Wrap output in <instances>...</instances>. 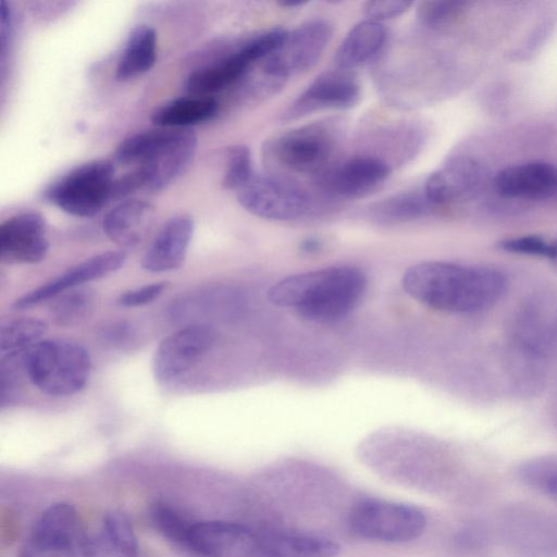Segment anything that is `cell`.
I'll return each instance as SVG.
<instances>
[{"label":"cell","instance_id":"d6986e66","mask_svg":"<svg viewBox=\"0 0 557 557\" xmlns=\"http://www.w3.org/2000/svg\"><path fill=\"white\" fill-rule=\"evenodd\" d=\"M492 185L499 196L506 198L549 199L557 195V166L544 161L512 164L499 170Z\"/></svg>","mask_w":557,"mask_h":557},{"label":"cell","instance_id":"f546056e","mask_svg":"<svg viewBox=\"0 0 557 557\" xmlns=\"http://www.w3.org/2000/svg\"><path fill=\"white\" fill-rule=\"evenodd\" d=\"M518 475L525 485L557 503V454L524 460Z\"/></svg>","mask_w":557,"mask_h":557},{"label":"cell","instance_id":"52a82bcc","mask_svg":"<svg viewBox=\"0 0 557 557\" xmlns=\"http://www.w3.org/2000/svg\"><path fill=\"white\" fill-rule=\"evenodd\" d=\"M354 534L382 543H404L419 537L426 518L419 508L405 503L366 499L351 509L348 519Z\"/></svg>","mask_w":557,"mask_h":557},{"label":"cell","instance_id":"4fadbf2b","mask_svg":"<svg viewBox=\"0 0 557 557\" xmlns=\"http://www.w3.org/2000/svg\"><path fill=\"white\" fill-rule=\"evenodd\" d=\"M360 85L351 71H326L317 76L289 104L283 119L290 121L324 110H346L358 103Z\"/></svg>","mask_w":557,"mask_h":557},{"label":"cell","instance_id":"603a6c76","mask_svg":"<svg viewBox=\"0 0 557 557\" xmlns=\"http://www.w3.org/2000/svg\"><path fill=\"white\" fill-rule=\"evenodd\" d=\"M138 544L129 520L121 512L107 513L100 527L86 533L84 557H137Z\"/></svg>","mask_w":557,"mask_h":557},{"label":"cell","instance_id":"74e56055","mask_svg":"<svg viewBox=\"0 0 557 557\" xmlns=\"http://www.w3.org/2000/svg\"><path fill=\"white\" fill-rule=\"evenodd\" d=\"M319 246L320 243L315 238H308L302 243V249L307 251L315 250Z\"/></svg>","mask_w":557,"mask_h":557},{"label":"cell","instance_id":"9a60e30c","mask_svg":"<svg viewBox=\"0 0 557 557\" xmlns=\"http://www.w3.org/2000/svg\"><path fill=\"white\" fill-rule=\"evenodd\" d=\"M485 183L483 165L473 158L456 156L428 177L423 190L434 206H442L473 199Z\"/></svg>","mask_w":557,"mask_h":557},{"label":"cell","instance_id":"3957f363","mask_svg":"<svg viewBox=\"0 0 557 557\" xmlns=\"http://www.w3.org/2000/svg\"><path fill=\"white\" fill-rule=\"evenodd\" d=\"M197 136L188 128H153L126 137L114 159L133 170L139 190L158 191L168 187L191 163Z\"/></svg>","mask_w":557,"mask_h":557},{"label":"cell","instance_id":"ba28073f","mask_svg":"<svg viewBox=\"0 0 557 557\" xmlns=\"http://www.w3.org/2000/svg\"><path fill=\"white\" fill-rule=\"evenodd\" d=\"M285 35L286 29L275 27L251 37L212 65L191 72L186 79V90L191 96L211 97L234 85L245 78L256 63L274 51Z\"/></svg>","mask_w":557,"mask_h":557},{"label":"cell","instance_id":"8fae6325","mask_svg":"<svg viewBox=\"0 0 557 557\" xmlns=\"http://www.w3.org/2000/svg\"><path fill=\"white\" fill-rule=\"evenodd\" d=\"M85 535L75 508L54 504L41 513L18 557H77Z\"/></svg>","mask_w":557,"mask_h":557},{"label":"cell","instance_id":"8992f818","mask_svg":"<svg viewBox=\"0 0 557 557\" xmlns=\"http://www.w3.org/2000/svg\"><path fill=\"white\" fill-rule=\"evenodd\" d=\"M114 181V165L110 160H92L50 184L44 197L71 215L92 216L112 200Z\"/></svg>","mask_w":557,"mask_h":557},{"label":"cell","instance_id":"6da1fadb","mask_svg":"<svg viewBox=\"0 0 557 557\" xmlns=\"http://www.w3.org/2000/svg\"><path fill=\"white\" fill-rule=\"evenodd\" d=\"M404 290L435 310L472 313L494 306L507 288L503 272L488 267L424 261L403 275Z\"/></svg>","mask_w":557,"mask_h":557},{"label":"cell","instance_id":"d6a6232c","mask_svg":"<svg viewBox=\"0 0 557 557\" xmlns=\"http://www.w3.org/2000/svg\"><path fill=\"white\" fill-rule=\"evenodd\" d=\"M225 169L222 176V185L236 191L243 187L252 176V163L250 151L246 146L235 145L225 150Z\"/></svg>","mask_w":557,"mask_h":557},{"label":"cell","instance_id":"9c48e42d","mask_svg":"<svg viewBox=\"0 0 557 557\" xmlns=\"http://www.w3.org/2000/svg\"><path fill=\"white\" fill-rule=\"evenodd\" d=\"M236 193L246 211L264 220L293 221L315 210L310 195L285 176L253 174Z\"/></svg>","mask_w":557,"mask_h":557},{"label":"cell","instance_id":"ffe728a7","mask_svg":"<svg viewBox=\"0 0 557 557\" xmlns=\"http://www.w3.org/2000/svg\"><path fill=\"white\" fill-rule=\"evenodd\" d=\"M194 220L187 214L170 218L160 227L147 248L141 267L151 273L178 269L184 263L193 238Z\"/></svg>","mask_w":557,"mask_h":557},{"label":"cell","instance_id":"7a4b0ae2","mask_svg":"<svg viewBox=\"0 0 557 557\" xmlns=\"http://www.w3.org/2000/svg\"><path fill=\"white\" fill-rule=\"evenodd\" d=\"M367 277L350 265H333L286 276L273 284L269 300L299 317L329 322L348 314L361 300Z\"/></svg>","mask_w":557,"mask_h":557},{"label":"cell","instance_id":"e575fe53","mask_svg":"<svg viewBox=\"0 0 557 557\" xmlns=\"http://www.w3.org/2000/svg\"><path fill=\"white\" fill-rule=\"evenodd\" d=\"M498 247L511 253L545 257L557 263V243H550L537 235H523L503 239Z\"/></svg>","mask_w":557,"mask_h":557},{"label":"cell","instance_id":"ac0fdd59","mask_svg":"<svg viewBox=\"0 0 557 557\" xmlns=\"http://www.w3.org/2000/svg\"><path fill=\"white\" fill-rule=\"evenodd\" d=\"M258 533L227 521L194 523L189 548L207 557H257Z\"/></svg>","mask_w":557,"mask_h":557},{"label":"cell","instance_id":"83f0119b","mask_svg":"<svg viewBox=\"0 0 557 557\" xmlns=\"http://www.w3.org/2000/svg\"><path fill=\"white\" fill-rule=\"evenodd\" d=\"M157 59V33L148 25L136 26L128 35L119 59L115 77L128 81L148 72Z\"/></svg>","mask_w":557,"mask_h":557},{"label":"cell","instance_id":"2e32d148","mask_svg":"<svg viewBox=\"0 0 557 557\" xmlns=\"http://www.w3.org/2000/svg\"><path fill=\"white\" fill-rule=\"evenodd\" d=\"M49 249L47 224L35 211L10 216L0 225V259L10 264L40 262Z\"/></svg>","mask_w":557,"mask_h":557},{"label":"cell","instance_id":"5b68a950","mask_svg":"<svg viewBox=\"0 0 557 557\" xmlns=\"http://www.w3.org/2000/svg\"><path fill=\"white\" fill-rule=\"evenodd\" d=\"M342 127L336 120H325L283 132L264 147L268 162L293 174L318 176L331 165L339 144Z\"/></svg>","mask_w":557,"mask_h":557},{"label":"cell","instance_id":"484cf974","mask_svg":"<svg viewBox=\"0 0 557 557\" xmlns=\"http://www.w3.org/2000/svg\"><path fill=\"white\" fill-rule=\"evenodd\" d=\"M434 208L423 189L406 190L373 202L367 210V216L379 224H403L431 214Z\"/></svg>","mask_w":557,"mask_h":557},{"label":"cell","instance_id":"4316f807","mask_svg":"<svg viewBox=\"0 0 557 557\" xmlns=\"http://www.w3.org/2000/svg\"><path fill=\"white\" fill-rule=\"evenodd\" d=\"M219 110L212 97L188 96L173 99L151 113L154 125L163 128H187L212 120Z\"/></svg>","mask_w":557,"mask_h":557},{"label":"cell","instance_id":"7402d4cb","mask_svg":"<svg viewBox=\"0 0 557 557\" xmlns=\"http://www.w3.org/2000/svg\"><path fill=\"white\" fill-rule=\"evenodd\" d=\"M154 218L156 209L151 203L140 199H127L106 213L102 228L120 247L133 248L147 236Z\"/></svg>","mask_w":557,"mask_h":557},{"label":"cell","instance_id":"5bb4252c","mask_svg":"<svg viewBox=\"0 0 557 557\" xmlns=\"http://www.w3.org/2000/svg\"><path fill=\"white\" fill-rule=\"evenodd\" d=\"M215 333L207 324H188L164 337L152 361L156 379L174 380L188 371L212 347Z\"/></svg>","mask_w":557,"mask_h":557},{"label":"cell","instance_id":"4dcf8cb0","mask_svg":"<svg viewBox=\"0 0 557 557\" xmlns=\"http://www.w3.org/2000/svg\"><path fill=\"white\" fill-rule=\"evenodd\" d=\"M50 311L53 320L62 326H74L89 317L95 297L88 289L74 288L52 298Z\"/></svg>","mask_w":557,"mask_h":557},{"label":"cell","instance_id":"1f68e13d","mask_svg":"<svg viewBox=\"0 0 557 557\" xmlns=\"http://www.w3.org/2000/svg\"><path fill=\"white\" fill-rule=\"evenodd\" d=\"M150 520L159 533L169 541L189 547V537L194 523H190L175 508L158 502L150 508Z\"/></svg>","mask_w":557,"mask_h":557},{"label":"cell","instance_id":"8d00e7d4","mask_svg":"<svg viewBox=\"0 0 557 557\" xmlns=\"http://www.w3.org/2000/svg\"><path fill=\"white\" fill-rule=\"evenodd\" d=\"M411 5L407 1H368L363 10L368 20L383 23L403 15Z\"/></svg>","mask_w":557,"mask_h":557},{"label":"cell","instance_id":"d4e9b609","mask_svg":"<svg viewBox=\"0 0 557 557\" xmlns=\"http://www.w3.org/2000/svg\"><path fill=\"white\" fill-rule=\"evenodd\" d=\"M383 23L364 20L356 24L341 42L334 62L338 69L352 71L372 62L386 42Z\"/></svg>","mask_w":557,"mask_h":557},{"label":"cell","instance_id":"277c9868","mask_svg":"<svg viewBox=\"0 0 557 557\" xmlns=\"http://www.w3.org/2000/svg\"><path fill=\"white\" fill-rule=\"evenodd\" d=\"M29 381L49 396H70L87 383L91 361L79 344L65 339L41 341L24 354Z\"/></svg>","mask_w":557,"mask_h":557},{"label":"cell","instance_id":"30bf717a","mask_svg":"<svg viewBox=\"0 0 557 557\" xmlns=\"http://www.w3.org/2000/svg\"><path fill=\"white\" fill-rule=\"evenodd\" d=\"M331 37L332 26L327 21L310 20L287 30L281 45L260 63L270 75L286 83L290 76L305 73L319 62Z\"/></svg>","mask_w":557,"mask_h":557},{"label":"cell","instance_id":"7c38bea8","mask_svg":"<svg viewBox=\"0 0 557 557\" xmlns=\"http://www.w3.org/2000/svg\"><path fill=\"white\" fill-rule=\"evenodd\" d=\"M391 173V164L381 157L357 154L327 166L315 183L329 197L352 200L375 191Z\"/></svg>","mask_w":557,"mask_h":557},{"label":"cell","instance_id":"f1b7e54d","mask_svg":"<svg viewBox=\"0 0 557 557\" xmlns=\"http://www.w3.org/2000/svg\"><path fill=\"white\" fill-rule=\"evenodd\" d=\"M48 325L36 318H20L2 325L0 331L1 358L23 355L47 333Z\"/></svg>","mask_w":557,"mask_h":557},{"label":"cell","instance_id":"e0dca14e","mask_svg":"<svg viewBox=\"0 0 557 557\" xmlns=\"http://www.w3.org/2000/svg\"><path fill=\"white\" fill-rule=\"evenodd\" d=\"M125 260L126 253L122 250H110L95 255L16 299L14 308H29L44 300L52 299L66 290L74 289L84 283L101 278L121 269Z\"/></svg>","mask_w":557,"mask_h":557},{"label":"cell","instance_id":"44dd1931","mask_svg":"<svg viewBox=\"0 0 557 557\" xmlns=\"http://www.w3.org/2000/svg\"><path fill=\"white\" fill-rule=\"evenodd\" d=\"M527 358L544 357L557 343V306L547 299H534L521 310L515 334Z\"/></svg>","mask_w":557,"mask_h":557},{"label":"cell","instance_id":"d590c367","mask_svg":"<svg viewBox=\"0 0 557 557\" xmlns=\"http://www.w3.org/2000/svg\"><path fill=\"white\" fill-rule=\"evenodd\" d=\"M165 288V282H158L129 289L120 295L117 304L127 308L141 307L158 299Z\"/></svg>","mask_w":557,"mask_h":557},{"label":"cell","instance_id":"836d02e7","mask_svg":"<svg viewBox=\"0 0 557 557\" xmlns=\"http://www.w3.org/2000/svg\"><path fill=\"white\" fill-rule=\"evenodd\" d=\"M468 5L467 1L445 0L421 2L417 16L422 25L438 29L457 18Z\"/></svg>","mask_w":557,"mask_h":557},{"label":"cell","instance_id":"cb8c5ba5","mask_svg":"<svg viewBox=\"0 0 557 557\" xmlns=\"http://www.w3.org/2000/svg\"><path fill=\"white\" fill-rule=\"evenodd\" d=\"M339 545L331 539L294 532L258 533L257 557H336Z\"/></svg>","mask_w":557,"mask_h":557}]
</instances>
